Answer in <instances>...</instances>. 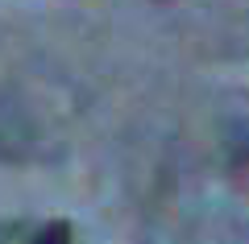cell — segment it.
Returning <instances> with one entry per match:
<instances>
[{
  "label": "cell",
  "instance_id": "cell-1",
  "mask_svg": "<svg viewBox=\"0 0 249 244\" xmlns=\"http://www.w3.org/2000/svg\"><path fill=\"white\" fill-rule=\"evenodd\" d=\"M71 236H75V232H71V224H67V219H50V224L37 228L25 244H71Z\"/></svg>",
  "mask_w": 249,
  "mask_h": 244
}]
</instances>
